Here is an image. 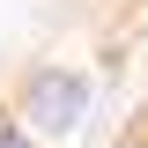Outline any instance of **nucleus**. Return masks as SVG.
I'll list each match as a JSON object with an SVG mask.
<instances>
[{
    "label": "nucleus",
    "mask_w": 148,
    "mask_h": 148,
    "mask_svg": "<svg viewBox=\"0 0 148 148\" xmlns=\"http://www.w3.org/2000/svg\"><path fill=\"white\" fill-rule=\"evenodd\" d=\"M148 67V0H0V148H96Z\"/></svg>",
    "instance_id": "f257e3e1"
},
{
    "label": "nucleus",
    "mask_w": 148,
    "mask_h": 148,
    "mask_svg": "<svg viewBox=\"0 0 148 148\" xmlns=\"http://www.w3.org/2000/svg\"><path fill=\"white\" fill-rule=\"evenodd\" d=\"M96 148H148V74H141V89L126 96V111L111 119V133H104Z\"/></svg>",
    "instance_id": "f03ea898"
}]
</instances>
